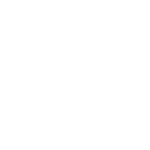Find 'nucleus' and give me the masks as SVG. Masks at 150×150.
Instances as JSON below:
<instances>
[]
</instances>
